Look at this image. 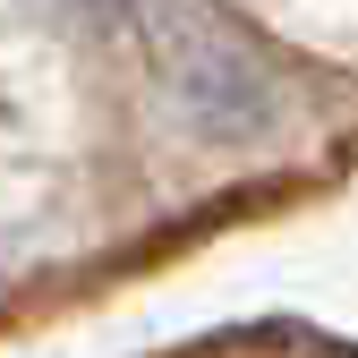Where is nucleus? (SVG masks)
<instances>
[{"mask_svg": "<svg viewBox=\"0 0 358 358\" xmlns=\"http://www.w3.org/2000/svg\"><path fill=\"white\" fill-rule=\"evenodd\" d=\"M128 9H137V26H154L162 77H171L179 111H188L205 137L248 145V137H264V128L282 120V94H273V77H264V60L213 9H196V0H128Z\"/></svg>", "mask_w": 358, "mask_h": 358, "instance_id": "f257e3e1", "label": "nucleus"}]
</instances>
